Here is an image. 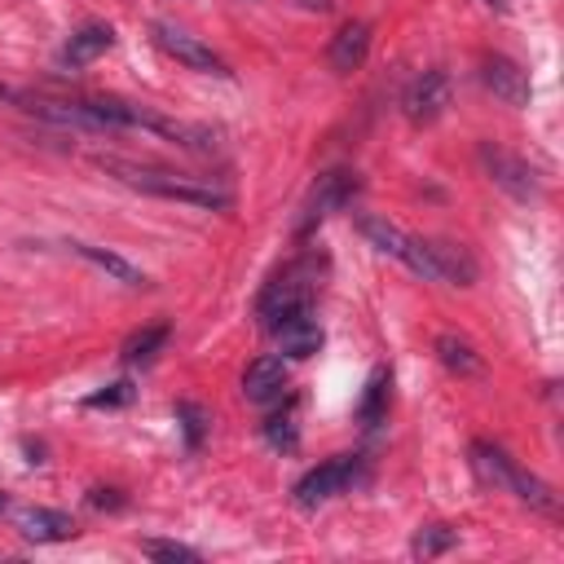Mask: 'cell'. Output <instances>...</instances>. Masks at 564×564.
Masks as SVG:
<instances>
[{
    "instance_id": "obj_1",
    "label": "cell",
    "mask_w": 564,
    "mask_h": 564,
    "mask_svg": "<svg viewBox=\"0 0 564 564\" xmlns=\"http://www.w3.org/2000/svg\"><path fill=\"white\" fill-rule=\"evenodd\" d=\"M471 467H476V476H480L485 485L516 494V498H520V502H529L533 511H542V516H555V511H560V502H555L551 485H546V480H538L533 471H524V467H520L502 445H494V441H471Z\"/></svg>"
},
{
    "instance_id": "obj_10",
    "label": "cell",
    "mask_w": 564,
    "mask_h": 564,
    "mask_svg": "<svg viewBox=\"0 0 564 564\" xmlns=\"http://www.w3.org/2000/svg\"><path fill=\"white\" fill-rule=\"evenodd\" d=\"M480 79H485V88H489L498 101H507V106H529V97H533L529 70H524L520 62L502 57V53H485V57H480Z\"/></svg>"
},
{
    "instance_id": "obj_3",
    "label": "cell",
    "mask_w": 564,
    "mask_h": 564,
    "mask_svg": "<svg viewBox=\"0 0 564 564\" xmlns=\"http://www.w3.org/2000/svg\"><path fill=\"white\" fill-rule=\"evenodd\" d=\"M313 295H317V269H313V260H295V264H286L282 273H273L264 282V291L256 300V313L273 330L282 317H291L300 308H313Z\"/></svg>"
},
{
    "instance_id": "obj_17",
    "label": "cell",
    "mask_w": 564,
    "mask_h": 564,
    "mask_svg": "<svg viewBox=\"0 0 564 564\" xmlns=\"http://www.w3.org/2000/svg\"><path fill=\"white\" fill-rule=\"evenodd\" d=\"M22 533H26L31 542H62V538H70V533H75V524H70V516H66V511L31 507V511H22Z\"/></svg>"
},
{
    "instance_id": "obj_16",
    "label": "cell",
    "mask_w": 564,
    "mask_h": 564,
    "mask_svg": "<svg viewBox=\"0 0 564 564\" xmlns=\"http://www.w3.org/2000/svg\"><path fill=\"white\" fill-rule=\"evenodd\" d=\"M70 251L79 256V260H88V264H97L101 273H110L115 282H123V286H145L150 278L132 264V260H123L119 251H106V247H93V242H70Z\"/></svg>"
},
{
    "instance_id": "obj_4",
    "label": "cell",
    "mask_w": 564,
    "mask_h": 564,
    "mask_svg": "<svg viewBox=\"0 0 564 564\" xmlns=\"http://www.w3.org/2000/svg\"><path fill=\"white\" fill-rule=\"evenodd\" d=\"M357 234H361V238H366L375 251H383V256L401 260L405 269H414L419 278L436 282V269H432V260H427V247H423V238L405 234V229H401V225H392L388 216H375V212L357 216Z\"/></svg>"
},
{
    "instance_id": "obj_26",
    "label": "cell",
    "mask_w": 564,
    "mask_h": 564,
    "mask_svg": "<svg viewBox=\"0 0 564 564\" xmlns=\"http://www.w3.org/2000/svg\"><path fill=\"white\" fill-rule=\"evenodd\" d=\"M88 502H93V507H123V498H115V489H93Z\"/></svg>"
},
{
    "instance_id": "obj_21",
    "label": "cell",
    "mask_w": 564,
    "mask_h": 564,
    "mask_svg": "<svg viewBox=\"0 0 564 564\" xmlns=\"http://www.w3.org/2000/svg\"><path fill=\"white\" fill-rule=\"evenodd\" d=\"M454 542H458V533H454L449 524H427V529L414 533L410 555H414V560H432V555H445Z\"/></svg>"
},
{
    "instance_id": "obj_20",
    "label": "cell",
    "mask_w": 564,
    "mask_h": 564,
    "mask_svg": "<svg viewBox=\"0 0 564 564\" xmlns=\"http://www.w3.org/2000/svg\"><path fill=\"white\" fill-rule=\"evenodd\" d=\"M388 383H392V379H388V370H383V366L366 379V397H361V405H357V419H361L366 427L383 419V410H388Z\"/></svg>"
},
{
    "instance_id": "obj_11",
    "label": "cell",
    "mask_w": 564,
    "mask_h": 564,
    "mask_svg": "<svg viewBox=\"0 0 564 564\" xmlns=\"http://www.w3.org/2000/svg\"><path fill=\"white\" fill-rule=\"evenodd\" d=\"M427 247V260L436 269V282H449V286H471L476 282V256L463 247V242H449V238H423Z\"/></svg>"
},
{
    "instance_id": "obj_5",
    "label": "cell",
    "mask_w": 564,
    "mask_h": 564,
    "mask_svg": "<svg viewBox=\"0 0 564 564\" xmlns=\"http://www.w3.org/2000/svg\"><path fill=\"white\" fill-rule=\"evenodd\" d=\"M480 167L489 172V181L498 185V189H507L511 198H520V203H533V198H542V181H538V172L520 159V154H511V150H502V145H494V141H480Z\"/></svg>"
},
{
    "instance_id": "obj_28",
    "label": "cell",
    "mask_w": 564,
    "mask_h": 564,
    "mask_svg": "<svg viewBox=\"0 0 564 564\" xmlns=\"http://www.w3.org/2000/svg\"><path fill=\"white\" fill-rule=\"evenodd\" d=\"M0 97H4V101H22V97H18V93H13L9 84H0Z\"/></svg>"
},
{
    "instance_id": "obj_29",
    "label": "cell",
    "mask_w": 564,
    "mask_h": 564,
    "mask_svg": "<svg viewBox=\"0 0 564 564\" xmlns=\"http://www.w3.org/2000/svg\"><path fill=\"white\" fill-rule=\"evenodd\" d=\"M0 511H4V498H0Z\"/></svg>"
},
{
    "instance_id": "obj_2",
    "label": "cell",
    "mask_w": 564,
    "mask_h": 564,
    "mask_svg": "<svg viewBox=\"0 0 564 564\" xmlns=\"http://www.w3.org/2000/svg\"><path fill=\"white\" fill-rule=\"evenodd\" d=\"M106 172H115L123 185L132 189H145L154 198H176V203H189V207H207V212H225L234 198L229 189H216L198 176H176V172H159V167H132V163H119V159H101Z\"/></svg>"
},
{
    "instance_id": "obj_15",
    "label": "cell",
    "mask_w": 564,
    "mask_h": 564,
    "mask_svg": "<svg viewBox=\"0 0 564 564\" xmlns=\"http://www.w3.org/2000/svg\"><path fill=\"white\" fill-rule=\"evenodd\" d=\"M110 44H115V31H110L106 22H88V26H79V31L66 40L62 62H66V66H88V62H97Z\"/></svg>"
},
{
    "instance_id": "obj_13",
    "label": "cell",
    "mask_w": 564,
    "mask_h": 564,
    "mask_svg": "<svg viewBox=\"0 0 564 564\" xmlns=\"http://www.w3.org/2000/svg\"><path fill=\"white\" fill-rule=\"evenodd\" d=\"M273 339H278V348H282L286 357H313L326 335H322L313 308H300V313H291V317H282V322L273 326Z\"/></svg>"
},
{
    "instance_id": "obj_23",
    "label": "cell",
    "mask_w": 564,
    "mask_h": 564,
    "mask_svg": "<svg viewBox=\"0 0 564 564\" xmlns=\"http://www.w3.org/2000/svg\"><path fill=\"white\" fill-rule=\"evenodd\" d=\"M176 419L185 423V441H189V449H198V445H203V427H207V414H203L194 401H181V405H176Z\"/></svg>"
},
{
    "instance_id": "obj_24",
    "label": "cell",
    "mask_w": 564,
    "mask_h": 564,
    "mask_svg": "<svg viewBox=\"0 0 564 564\" xmlns=\"http://www.w3.org/2000/svg\"><path fill=\"white\" fill-rule=\"evenodd\" d=\"M128 401H132V383H128V379H119V383H110V388L93 392L84 405H93V410H110V405H128Z\"/></svg>"
},
{
    "instance_id": "obj_7",
    "label": "cell",
    "mask_w": 564,
    "mask_h": 564,
    "mask_svg": "<svg viewBox=\"0 0 564 564\" xmlns=\"http://www.w3.org/2000/svg\"><path fill=\"white\" fill-rule=\"evenodd\" d=\"M154 40H159V48H163L167 57H176L181 66H189V70H198V75H220V79L229 75L225 57L212 53V44H203L198 35H189V31L172 26V22H154Z\"/></svg>"
},
{
    "instance_id": "obj_19",
    "label": "cell",
    "mask_w": 564,
    "mask_h": 564,
    "mask_svg": "<svg viewBox=\"0 0 564 564\" xmlns=\"http://www.w3.org/2000/svg\"><path fill=\"white\" fill-rule=\"evenodd\" d=\"M167 335H172V326L167 322H150V326H141V330H132L128 339H123V361H154V352L167 344Z\"/></svg>"
},
{
    "instance_id": "obj_27",
    "label": "cell",
    "mask_w": 564,
    "mask_h": 564,
    "mask_svg": "<svg viewBox=\"0 0 564 564\" xmlns=\"http://www.w3.org/2000/svg\"><path fill=\"white\" fill-rule=\"evenodd\" d=\"M485 9H494V13H507V0H480Z\"/></svg>"
},
{
    "instance_id": "obj_9",
    "label": "cell",
    "mask_w": 564,
    "mask_h": 564,
    "mask_svg": "<svg viewBox=\"0 0 564 564\" xmlns=\"http://www.w3.org/2000/svg\"><path fill=\"white\" fill-rule=\"evenodd\" d=\"M445 106H449V75L445 70H423L410 88H405V97H401V110H405V119L410 123H436L441 115H445Z\"/></svg>"
},
{
    "instance_id": "obj_25",
    "label": "cell",
    "mask_w": 564,
    "mask_h": 564,
    "mask_svg": "<svg viewBox=\"0 0 564 564\" xmlns=\"http://www.w3.org/2000/svg\"><path fill=\"white\" fill-rule=\"evenodd\" d=\"M264 436L278 445V449H295V419L291 414H273L264 423Z\"/></svg>"
},
{
    "instance_id": "obj_18",
    "label": "cell",
    "mask_w": 564,
    "mask_h": 564,
    "mask_svg": "<svg viewBox=\"0 0 564 564\" xmlns=\"http://www.w3.org/2000/svg\"><path fill=\"white\" fill-rule=\"evenodd\" d=\"M436 357L445 361V370H454V375H463V379H471V375H480V370H485L480 352H476L463 335H454V330L436 335Z\"/></svg>"
},
{
    "instance_id": "obj_6",
    "label": "cell",
    "mask_w": 564,
    "mask_h": 564,
    "mask_svg": "<svg viewBox=\"0 0 564 564\" xmlns=\"http://www.w3.org/2000/svg\"><path fill=\"white\" fill-rule=\"evenodd\" d=\"M357 467H361L357 454H339V458H330V463L304 471V476L295 480V502H300V507H322V502H330L335 494H344V489L357 480Z\"/></svg>"
},
{
    "instance_id": "obj_12",
    "label": "cell",
    "mask_w": 564,
    "mask_h": 564,
    "mask_svg": "<svg viewBox=\"0 0 564 564\" xmlns=\"http://www.w3.org/2000/svg\"><path fill=\"white\" fill-rule=\"evenodd\" d=\"M366 53H370V22H344L326 44V62L335 75L357 70L366 62Z\"/></svg>"
},
{
    "instance_id": "obj_8",
    "label": "cell",
    "mask_w": 564,
    "mask_h": 564,
    "mask_svg": "<svg viewBox=\"0 0 564 564\" xmlns=\"http://www.w3.org/2000/svg\"><path fill=\"white\" fill-rule=\"evenodd\" d=\"M352 194H357V172H344V167L322 172V176H317V185H313V194H308V203H304V216H300L295 234H300V238H304V234H313V225H322L330 212H339Z\"/></svg>"
},
{
    "instance_id": "obj_22",
    "label": "cell",
    "mask_w": 564,
    "mask_h": 564,
    "mask_svg": "<svg viewBox=\"0 0 564 564\" xmlns=\"http://www.w3.org/2000/svg\"><path fill=\"white\" fill-rule=\"evenodd\" d=\"M141 551L150 560H167V564H198V551L185 546V542H167V538H145Z\"/></svg>"
},
{
    "instance_id": "obj_14",
    "label": "cell",
    "mask_w": 564,
    "mask_h": 564,
    "mask_svg": "<svg viewBox=\"0 0 564 564\" xmlns=\"http://www.w3.org/2000/svg\"><path fill=\"white\" fill-rule=\"evenodd\" d=\"M282 392H286V366H282V357H256L242 370V397L251 405H269Z\"/></svg>"
}]
</instances>
